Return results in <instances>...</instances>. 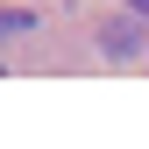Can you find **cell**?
Wrapping results in <instances>:
<instances>
[{
  "label": "cell",
  "instance_id": "6da1fadb",
  "mask_svg": "<svg viewBox=\"0 0 149 149\" xmlns=\"http://www.w3.org/2000/svg\"><path fill=\"white\" fill-rule=\"evenodd\" d=\"M107 50H114V57H121V50H135V29H128V22H107Z\"/></svg>",
  "mask_w": 149,
  "mask_h": 149
},
{
  "label": "cell",
  "instance_id": "7a4b0ae2",
  "mask_svg": "<svg viewBox=\"0 0 149 149\" xmlns=\"http://www.w3.org/2000/svg\"><path fill=\"white\" fill-rule=\"evenodd\" d=\"M14 36H29V14H0V43H14Z\"/></svg>",
  "mask_w": 149,
  "mask_h": 149
},
{
  "label": "cell",
  "instance_id": "3957f363",
  "mask_svg": "<svg viewBox=\"0 0 149 149\" xmlns=\"http://www.w3.org/2000/svg\"><path fill=\"white\" fill-rule=\"evenodd\" d=\"M135 7H149V0H135Z\"/></svg>",
  "mask_w": 149,
  "mask_h": 149
}]
</instances>
